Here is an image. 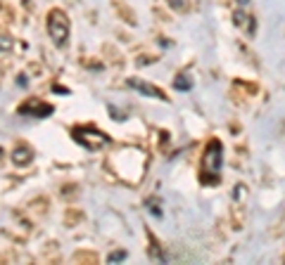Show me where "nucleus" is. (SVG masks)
Wrapping results in <instances>:
<instances>
[{
    "label": "nucleus",
    "mask_w": 285,
    "mask_h": 265,
    "mask_svg": "<svg viewBox=\"0 0 285 265\" xmlns=\"http://www.w3.org/2000/svg\"><path fill=\"white\" fill-rule=\"evenodd\" d=\"M221 166H223V145H221L219 140H209L207 147H204V154H202V173H200V180H202L204 185L219 183Z\"/></svg>",
    "instance_id": "f257e3e1"
},
{
    "label": "nucleus",
    "mask_w": 285,
    "mask_h": 265,
    "mask_svg": "<svg viewBox=\"0 0 285 265\" xmlns=\"http://www.w3.org/2000/svg\"><path fill=\"white\" fill-rule=\"evenodd\" d=\"M48 36H50V40H53L55 48H67L69 43V19L67 14L62 12V10H50L48 12Z\"/></svg>",
    "instance_id": "f03ea898"
},
{
    "label": "nucleus",
    "mask_w": 285,
    "mask_h": 265,
    "mask_svg": "<svg viewBox=\"0 0 285 265\" xmlns=\"http://www.w3.org/2000/svg\"><path fill=\"white\" fill-rule=\"evenodd\" d=\"M71 137L81 147L91 149V152H97V149H102L105 145H109L107 135L102 131H97V128H93V126H88V128H74V131H71Z\"/></svg>",
    "instance_id": "7ed1b4c3"
},
{
    "label": "nucleus",
    "mask_w": 285,
    "mask_h": 265,
    "mask_svg": "<svg viewBox=\"0 0 285 265\" xmlns=\"http://www.w3.org/2000/svg\"><path fill=\"white\" fill-rule=\"evenodd\" d=\"M19 114H24V116H36V119H48V116H53V105L31 100L27 105H22Z\"/></svg>",
    "instance_id": "20e7f679"
},
{
    "label": "nucleus",
    "mask_w": 285,
    "mask_h": 265,
    "mask_svg": "<svg viewBox=\"0 0 285 265\" xmlns=\"http://www.w3.org/2000/svg\"><path fill=\"white\" fill-rule=\"evenodd\" d=\"M128 85L138 90L140 95H145V97H155V100H166V95L157 88V85H152L148 80H140V79H128Z\"/></svg>",
    "instance_id": "39448f33"
},
{
    "label": "nucleus",
    "mask_w": 285,
    "mask_h": 265,
    "mask_svg": "<svg viewBox=\"0 0 285 265\" xmlns=\"http://www.w3.org/2000/svg\"><path fill=\"white\" fill-rule=\"evenodd\" d=\"M10 159H12V163L17 166V168H24V166H29L31 161H33V149L27 145H19L12 149V154H10Z\"/></svg>",
    "instance_id": "423d86ee"
},
{
    "label": "nucleus",
    "mask_w": 285,
    "mask_h": 265,
    "mask_svg": "<svg viewBox=\"0 0 285 265\" xmlns=\"http://www.w3.org/2000/svg\"><path fill=\"white\" fill-rule=\"evenodd\" d=\"M235 24L243 28L247 36H254V31H257V17L245 14L243 10H238V12H235Z\"/></svg>",
    "instance_id": "0eeeda50"
},
{
    "label": "nucleus",
    "mask_w": 285,
    "mask_h": 265,
    "mask_svg": "<svg viewBox=\"0 0 285 265\" xmlns=\"http://www.w3.org/2000/svg\"><path fill=\"white\" fill-rule=\"evenodd\" d=\"M174 88L181 90V93H188L190 88H192V79H190V74H178L176 79H174Z\"/></svg>",
    "instance_id": "6e6552de"
},
{
    "label": "nucleus",
    "mask_w": 285,
    "mask_h": 265,
    "mask_svg": "<svg viewBox=\"0 0 285 265\" xmlns=\"http://www.w3.org/2000/svg\"><path fill=\"white\" fill-rule=\"evenodd\" d=\"M12 48H14L12 36H7V33H0V54L12 53Z\"/></svg>",
    "instance_id": "1a4fd4ad"
},
{
    "label": "nucleus",
    "mask_w": 285,
    "mask_h": 265,
    "mask_svg": "<svg viewBox=\"0 0 285 265\" xmlns=\"http://www.w3.org/2000/svg\"><path fill=\"white\" fill-rule=\"evenodd\" d=\"M126 256H128V253L124 251V249H119V251H112L107 256V263H119V261H126Z\"/></svg>",
    "instance_id": "9d476101"
},
{
    "label": "nucleus",
    "mask_w": 285,
    "mask_h": 265,
    "mask_svg": "<svg viewBox=\"0 0 285 265\" xmlns=\"http://www.w3.org/2000/svg\"><path fill=\"white\" fill-rule=\"evenodd\" d=\"M169 5L176 10V12H186L188 10V5H186V0H169Z\"/></svg>",
    "instance_id": "9b49d317"
},
{
    "label": "nucleus",
    "mask_w": 285,
    "mask_h": 265,
    "mask_svg": "<svg viewBox=\"0 0 285 265\" xmlns=\"http://www.w3.org/2000/svg\"><path fill=\"white\" fill-rule=\"evenodd\" d=\"M148 211L152 213V215H157V218H159V215H162V211H159V209H157V206H155V201H152V199H150V201H148Z\"/></svg>",
    "instance_id": "f8f14e48"
},
{
    "label": "nucleus",
    "mask_w": 285,
    "mask_h": 265,
    "mask_svg": "<svg viewBox=\"0 0 285 265\" xmlns=\"http://www.w3.org/2000/svg\"><path fill=\"white\" fill-rule=\"evenodd\" d=\"M0 157H2V149H0Z\"/></svg>",
    "instance_id": "ddd939ff"
}]
</instances>
